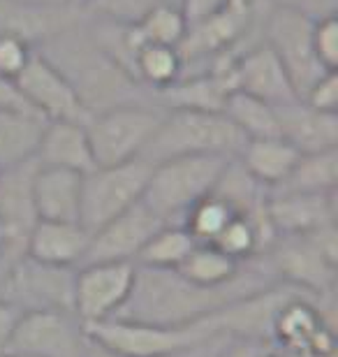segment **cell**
Wrapping results in <instances>:
<instances>
[{"mask_svg": "<svg viewBox=\"0 0 338 357\" xmlns=\"http://www.w3.org/2000/svg\"><path fill=\"white\" fill-rule=\"evenodd\" d=\"M278 281L255 260L243 262L239 276L220 288H202L190 283L176 269H155L135 265L132 290L114 318L132 323L183 327L211 318L246 297L271 288Z\"/></svg>", "mask_w": 338, "mask_h": 357, "instance_id": "cell-1", "label": "cell"}, {"mask_svg": "<svg viewBox=\"0 0 338 357\" xmlns=\"http://www.w3.org/2000/svg\"><path fill=\"white\" fill-rule=\"evenodd\" d=\"M35 52L72 84L91 116L123 105H158L155 93L144 89L93 42L84 12L75 24L42 42Z\"/></svg>", "mask_w": 338, "mask_h": 357, "instance_id": "cell-2", "label": "cell"}, {"mask_svg": "<svg viewBox=\"0 0 338 357\" xmlns=\"http://www.w3.org/2000/svg\"><path fill=\"white\" fill-rule=\"evenodd\" d=\"M246 137L222 112L167 109L153 139L144 149L141 160L158 165L181 155H222L239 158Z\"/></svg>", "mask_w": 338, "mask_h": 357, "instance_id": "cell-3", "label": "cell"}, {"mask_svg": "<svg viewBox=\"0 0 338 357\" xmlns=\"http://www.w3.org/2000/svg\"><path fill=\"white\" fill-rule=\"evenodd\" d=\"M232 158L222 155H181L151 167L141 204L162 220V225L183 227L195 204L208 197Z\"/></svg>", "mask_w": 338, "mask_h": 357, "instance_id": "cell-4", "label": "cell"}, {"mask_svg": "<svg viewBox=\"0 0 338 357\" xmlns=\"http://www.w3.org/2000/svg\"><path fill=\"white\" fill-rule=\"evenodd\" d=\"M253 260L273 281L308 295H334L338 265L336 225L311 234L276 237L267 251Z\"/></svg>", "mask_w": 338, "mask_h": 357, "instance_id": "cell-5", "label": "cell"}, {"mask_svg": "<svg viewBox=\"0 0 338 357\" xmlns=\"http://www.w3.org/2000/svg\"><path fill=\"white\" fill-rule=\"evenodd\" d=\"M89 339L116 357H176L188 353L220 330L211 318L183 327H162L109 318L86 325Z\"/></svg>", "mask_w": 338, "mask_h": 357, "instance_id": "cell-6", "label": "cell"}, {"mask_svg": "<svg viewBox=\"0 0 338 357\" xmlns=\"http://www.w3.org/2000/svg\"><path fill=\"white\" fill-rule=\"evenodd\" d=\"M158 105H123L93 114L86 123V135L95 167H114L141 158L164 119Z\"/></svg>", "mask_w": 338, "mask_h": 357, "instance_id": "cell-7", "label": "cell"}, {"mask_svg": "<svg viewBox=\"0 0 338 357\" xmlns=\"http://www.w3.org/2000/svg\"><path fill=\"white\" fill-rule=\"evenodd\" d=\"M77 269L54 267L31 255L0 265V299L28 311H72Z\"/></svg>", "mask_w": 338, "mask_h": 357, "instance_id": "cell-8", "label": "cell"}, {"mask_svg": "<svg viewBox=\"0 0 338 357\" xmlns=\"http://www.w3.org/2000/svg\"><path fill=\"white\" fill-rule=\"evenodd\" d=\"M151 167L146 160L137 158L123 165L95 167L84 174L82 181V223L91 234L107 225L121 213L141 202L148 183Z\"/></svg>", "mask_w": 338, "mask_h": 357, "instance_id": "cell-9", "label": "cell"}, {"mask_svg": "<svg viewBox=\"0 0 338 357\" xmlns=\"http://www.w3.org/2000/svg\"><path fill=\"white\" fill-rule=\"evenodd\" d=\"M313 28V19L271 5L262 21V42L278 56L299 100L306 96L315 82L329 75V70L315 56Z\"/></svg>", "mask_w": 338, "mask_h": 357, "instance_id": "cell-10", "label": "cell"}, {"mask_svg": "<svg viewBox=\"0 0 338 357\" xmlns=\"http://www.w3.org/2000/svg\"><path fill=\"white\" fill-rule=\"evenodd\" d=\"M89 348L86 325L72 311H28L21 316L3 355L84 357Z\"/></svg>", "mask_w": 338, "mask_h": 357, "instance_id": "cell-11", "label": "cell"}, {"mask_svg": "<svg viewBox=\"0 0 338 357\" xmlns=\"http://www.w3.org/2000/svg\"><path fill=\"white\" fill-rule=\"evenodd\" d=\"M132 262H102L77 267L72 309L84 325L102 323L118 313L132 290Z\"/></svg>", "mask_w": 338, "mask_h": 357, "instance_id": "cell-12", "label": "cell"}, {"mask_svg": "<svg viewBox=\"0 0 338 357\" xmlns=\"http://www.w3.org/2000/svg\"><path fill=\"white\" fill-rule=\"evenodd\" d=\"M38 172V160H26L19 165L0 169V220L7 230V251L0 265L26 255V244L33 227L38 225L33 181Z\"/></svg>", "mask_w": 338, "mask_h": 357, "instance_id": "cell-13", "label": "cell"}, {"mask_svg": "<svg viewBox=\"0 0 338 357\" xmlns=\"http://www.w3.org/2000/svg\"><path fill=\"white\" fill-rule=\"evenodd\" d=\"M17 84L28 105L45 121H75L89 123L91 114L86 112L72 84L49 63L45 56L35 52L17 77Z\"/></svg>", "mask_w": 338, "mask_h": 357, "instance_id": "cell-14", "label": "cell"}, {"mask_svg": "<svg viewBox=\"0 0 338 357\" xmlns=\"http://www.w3.org/2000/svg\"><path fill=\"white\" fill-rule=\"evenodd\" d=\"M162 227V220L151 213L141 202L121 213L100 230L91 234L89 248L84 253V265H102V262H137V255L148 244V239Z\"/></svg>", "mask_w": 338, "mask_h": 357, "instance_id": "cell-15", "label": "cell"}, {"mask_svg": "<svg viewBox=\"0 0 338 357\" xmlns=\"http://www.w3.org/2000/svg\"><path fill=\"white\" fill-rule=\"evenodd\" d=\"M232 79L234 91L253 96L271 107H283L299 100L278 56L264 42H257L234 61Z\"/></svg>", "mask_w": 338, "mask_h": 357, "instance_id": "cell-16", "label": "cell"}, {"mask_svg": "<svg viewBox=\"0 0 338 357\" xmlns=\"http://www.w3.org/2000/svg\"><path fill=\"white\" fill-rule=\"evenodd\" d=\"M336 192L329 195H297V192H269L267 216L276 237L311 234L336 225Z\"/></svg>", "mask_w": 338, "mask_h": 357, "instance_id": "cell-17", "label": "cell"}, {"mask_svg": "<svg viewBox=\"0 0 338 357\" xmlns=\"http://www.w3.org/2000/svg\"><path fill=\"white\" fill-rule=\"evenodd\" d=\"M280 139L299 155H311L338 149V114L313 109L304 100L276 107Z\"/></svg>", "mask_w": 338, "mask_h": 357, "instance_id": "cell-18", "label": "cell"}, {"mask_svg": "<svg viewBox=\"0 0 338 357\" xmlns=\"http://www.w3.org/2000/svg\"><path fill=\"white\" fill-rule=\"evenodd\" d=\"M82 181L84 174L38 165L33 181L38 220L79 223V216H82Z\"/></svg>", "mask_w": 338, "mask_h": 357, "instance_id": "cell-19", "label": "cell"}, {"mask_svg": "<svg viewBox=\"0 0 338 357\" xmlns=\"http://www.w3.org/2000/svg\"><path fill=\"white\" fill-rule=\"evenodd\" d=\"M75 7H35L14 0H0V35H14L38 49L42 42L66 31L79 19Z\"/></svg>", "mask_w": 338, "mask_h": 357, "instance_id": "cell-20", "label": "cell"}, {"mask_svg": "<svg viewBox=\"0 0 338 357\" xmlns=\"http://www.w3.org/2000/svg\"><path fill=\"white\" fill-rule=\"evenodd\" d=\"M35 160L42 167L70 169L77 174L93 172L95 160H93L86 126L75 121H49L42 132Z\"/></svg>", "mask_w": 338, "mask_h": 357, "instance_id": "cell-21", "label": "cell"}, {"mask_svg": "<svg viewBox=\"0 0 338 357\" xmlns=\"http://www.w3.org/2000/svg\"><path fill=\"white\" fill-rule=\"evenodd\" d=\"M91 232L82 223L38 220L26 244V255L54 267L77 269L89 248Z\"/></svg>", "mask_w": 338, "mask_h": 357, "instance_id": "cell-22", "label": "cell"}, {"mask_svg": "<svg viewBox=\"0 0 338 357\" xmlns=\"http://www.w3.org/2000/svg\"><path fill=\"white\" fill-rule=\"evenodd\" d=\"M236 160L257 183L271 190L278 183H283L287 174L292 172L299 160V153L280 137L248 139Z\"/></svg>", "mask_w": 338, "mask_h": 357, "instance_id": "cell-23", "label": "cell"}, {"mask_svg": "<svg viewBox=\"0 0 338 357\" xmlns=\"http://www.w3.org/2000/svg\"><path fill=\"white\" fill-rule=\"evenodd\" d=\"M47 123L38 114L0 112V169L33 160Z\"/></svg>", "mask_w": 338, "mask_h": 357, "instance_id": "cell-24", "label": "cell"}, {"mask_svg": "<svg viewBox=\"0 0 338 357\" xmlns=\"http://www.w3.org/2000/svg\"><path fill=\"white\" fill-rule=\"evenodd\" d=\"M338 188V149L311 155H299L297 165L283 183L269 192H297V195H329Z\"/></svg>", "mask_w": 338, "mask_h": 357, "instance_id": "cell-25", "label": "cell"}, {"mask_svg": "<svg viewBox=\"0 0 338 357\" xmlns=\"http://www.w3.org/2000/svg\"><path fill=\"white\" fill-rule=\"evenodd\" d=\"M241 267V262L232 260L213 244H197L188 253V258L176 267V271L183 278H188L190 283L202 285V288H220V285L234 281Z\"/></svg>", "mask_w": 338, "mask_h": 357, "instance_id": "cell-26", "label": "cell"}, {"mask_svg": "<svg viewBox=\"0 0 338 357\" xmlns=\"http://www.w3.org/2000/svg\"><path fill=\"white\" fill-rule=\"evenodd\" d=\"M222 114L239 128L246 139H269L280 137L276 107H271L253 96H246L241 91L229 93L225 100Z\"/></svg>", "mask_w": 338, "mask_h": 357, "instance_id": "cell-27", "label": "cell"}, {"mask_svg": "<svg viewBox=\"0 0 338 357\" xmlns=\"http://www.w3.org/2000/svg\"><path fill=\"white\" fill-rule=\"evenodd\" d=\"M181 59L176 47L144 45L135 56V77L144 89L158 93L181 79Z\"/></svg>", "mask_w": 338, "mask_h": 357, "instance_id": "cell-28", "label": "cell"}, {"mask_svg": "<svg viewBox=\"0 0 338 357\" xmlns=\"http://www.w3.org/2000/svg\"><path fill=\"white\" fill-rule=\"evenodd\" d=\"M197 246V241L185 232V227L162 225L148 244L137 255L135 265L139 267H155V269H176L188 258V253Z\"/></svg>", "mask_w": 338, "mask_h": 357, "instance_id": "cell-29", "label": "cell"}, {"mask_svg": "<svg viewBox=\"0 0 338 357\" xmlns=\"http://www.w3.org/2000/svg\"><path fill=\"white\" fill-rule=\"evenodd\" d=\"M234 216L236 213L232 206L211 192V195L204 197L202 202L195 204L188 211V216L183 220V227L197 244H213Z\"/></svg>", "mask_w": 338, "mask_h": 357, "instance_id": "cell-30", "label": "cell"}, {"mask_svg": "<svg viewBox=\"0 0 338 357\" xmlns=\"http://www.w3.org/2000/svg\"><path fill=\"white\" fill-rule=\"evenodd\" d=\"M160 7L181 10V0H91L82 12L118 26H137Z\"/></svg>", "mask_w": 338, "mask_h": 357, "instance_id": "cell-31", "label": "cell"}, {"mask_svg": "<svg viewBox=\"0 0 338 357\" xmlns=\"http://www.w3.org/2000/svg\"><path fill=\"white\" fill-rule=\"evenodd\" d=\"M132 28H135V33L141 45L176 47L185 35L188 24H185V19L178 7H160V10L151 12L141 24H137Z\"/></svg>", "mask_w": 338, "mask_h": 357, "instance_id": "cell-32", "label": "cell"}, {"mask_svg": "<svg viewBox=\"0 0 338 357\" xmlns=\"http://www.w3.org/2000/svg\"><path fill=\"white\" fill-rule=\"evenodd\" d=\"M35 49L14 35H0V75L17 79L28 66Z\"/></svg>", "mask_w": 338, "mask_h": 357, "instance_id": "cell-33", "label": "cell"}, {"mask_svg": "<svg viewBox=\"0 0 338 357\" xmlns=\"http://www.w3.org/2000/svg\"><path fill=\"white\" fill-rule=\"evenodd\" d=\"M313 47L318 61L329 73H336L338 68V24L336 17L315 21L313 28Z\"/></svg>", "mask_w": 338, "mask_h": 357, "instance_id": "cell-34", "label": "cell"}, {"mask_svg": "<svg viewBox=\"0 0 338 357\" xmlns=\"http://www.w3.org/2000/svg\"><path fill=\"white\" fill-rule=\"evenodd\" d=\"M301 100L318 112L338 114V75L336 73L325 75L308 89V93Z\"/></svg>", "mask_w": 338, "mask_h": 357, "instance_id": "cell-35", "label": "cell"}, {"mask_svg": "<svg viewBox=\"0 0 338 357\" xmlns=\"http://www.w3.org/2000/svg\"><path fill=\"white\" fill-rule=\"evenodd\" d=\"M271 7L290 10L313 21H322L338 14V0H267Z\"/></svg>", "mask_w": 338, "mask_h": 357, "instance_id": "cell-36", "label": "cell"}, {"mask_svg": "<svg viewBox=\"0 0 338 357\" xmlns=\"http://www.w3.org/2000/svg\"><path fill=\"white\" fill-rule=\"evenodd\" d=\"M0 112H24V114H38L28 105V100L21 93L17 79L0 75ZM40 116V114H38Z\"/></svg>", "mask_w": 338, "mask_h": 357, "instance_id": "cell-37", "label": "cell"}, {"mask_svg": "<svg viewBox=\"0 0 338 357\" xmlns=\"http://www.w3.org/2000/svg\"><path fill=\"white\" fill-rule=\"evenodd\" d=\"M227 5V0H181V14L185 19V24H197L211 14L220 12Z\"/></svg>", "mask_w": 338, "mask_h": 357, "instance_id": "cell-38", "label": "cell"}, {"mask_svg": "<svg viewBox=\"0 0 338 357\" xmlns=\"http://www.w3.org/2000/svg\"><path fill=\"white\" fill-rule=\"evenodd\" d=\"M21 316H24V311L17 309L14 304L0 299V355H3L5 348L10 346L12 334H14V330H17Z\"/></svg>", "mask_w": 338, "mask_h": 357, "instance_id": "cell-39", "label": "cell"}, {"mask_svg": "<svg viewBox=\"0 0 338 357\" xmlns=\"http://www.w3.org/2000/svg\"><path fill=\"white\" fill-rule=\"evenodd\" d=\"M21 5H35V7H70L68 0H14Z\"/></svg>", "mask_w": 338, "mask_h": 357, "instance_id": "cell-40", "label": "cell"}, {"mask_svg": "<svg viewBox=\"0 0 338 357\" xmlns=\"http://www.w3.org/2000/svg\"><path fill=\"white\" fill-rule=\"evenodd\" d=\"M84 357H116V355H112L109 351H105V348H100V346H95L91 341V348H89V353H86Z\"/></svg>", "mask_w": 338, "mask_h": 357, "instance_id": "cell-41", "label": "cell"}, {"mask_svg": "<svg viewBox=\"0 0 338 357\" xmlns=\"http://www.w3.org/2000/svg\"><path fill=\"white\" fill-rule=\"evenodd\" d=\"M7 251V230H5V223L0 220V258L5 255Z\"/></svg>", "mask_w": 338, "mask_h": 357, "instance_id": "cell-42", "label": "cell"}, {"mask_svg": "<svg viewBox=\"0 0 338 357\" xmlns=\"http://www.w3.org/2000/svg\"><path fill=\"white\" fill-rule=\"evenodd\" d=\"M262 357H292V355H287L283 351H276V348H267V351L262 353Z\"/></svg>", "mask_w": 338, "mask_h": 357, "instance_id": "cell-43", "label": "cell"}, {"mask_svg": "<svg viewBox=\"0 0 338 357\" xmlns=\"http://www.w3.org/2000/svg\"><path fill=\"white\" fill-rule=\"evenodd\" d=\"M89 3H91V0H68V5H70V7H75V10H79V12H82Z\"/></svg>", "mask_w": 338, "mask_h": 357, "instance_id": "cell-44", "label": "cell"}, {"mask_svg": "<svg viewBox=\"0 0 338 357\" xmlns=\"http://www.w3.org/2000/svg\"><path fill=\"white\" fill-rule=\"evenodd\" d=\"M0 357H12V355H0Z\"/></svg>", "mask_w": 338, "mask_h": 357, "instance_id": "cell-45", "label": "cell"}]
</instances>
